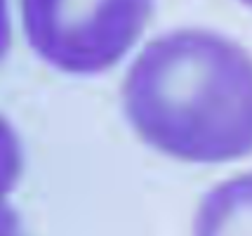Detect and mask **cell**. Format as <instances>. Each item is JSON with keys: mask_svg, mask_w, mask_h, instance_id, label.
I'll return each instance as SVG.
<instances>
[{"mask_svg": "<svg viewBox=\"0 0 252 236\" xmlns=\"http://www.w3.org/2000/svg\"><path fill=\"white\" fill-rule=\"evenodd\" d=\"M238 2H243V5H248V7H252V0H238Z\"/></svg>", "mask_w": 252, "mask_h": 236, "instance_id": "obj_4", "label": "cell"}, {"mask_svg": "<svg viewBox=\"0 0 252 236\" xmlns=\"http://www.w3.org/2000/svg\"><path fill=\"white\" fill-rule=\"evenodd\" d=\"M123 111L146 144L177 161L250 156L252 55L205 29L158 35L125 73Z\"/></svg>", "mask_w": 252, "mask_h": 236, "instance_id": "obj_1", "label": "cell"}, {"mask_svg": "<svg viewBox=\"0 0 252 236\" xmlns=\"http://www.w3.org/2000/svg\"><path fill=\"white\" fill-rule=\"evenodd\" d=\"M193 236H252V172L236 175L203 196Z\"/></svg>", "mask_w": 252, "mask_h": 236, "instance_id": "obj_3", "label": "cell"}, {"mask_svg": "<svg viewBox=\"0 0 252 236\" xmlns=\"http://www.w3.org/2000/svg\"><path fill=\"white\" fill-rule=\"evenodd\" d=\"M154 0H22V24L35 55L73 76L116 67L139 40Z\"/></svg>", "mask_w": 252, "mask_h": 236, "instance_id": "obj_2", "label": "cell"}]
</instances>
